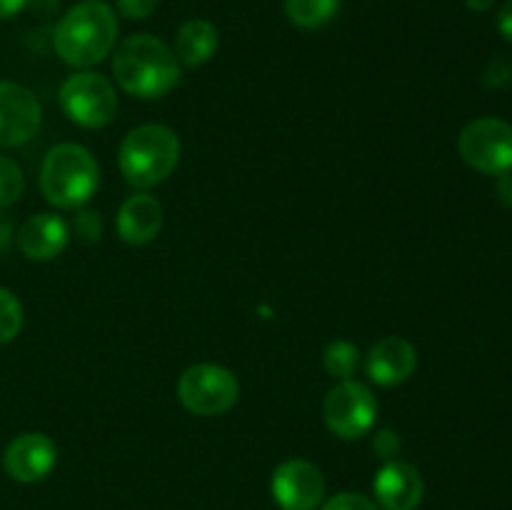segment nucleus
<instances>
[{"label": "nucleus", "mask_w": 512, "mask_h": 510, "mask_svg": "<svg viewBox=\"0 0 512 510\" xmlns=\"http://www.w3.org/2000/svg\"><path fill=\"white\" fill-rule=\"evenodd\" d=\"M100 185V168L88 148L60 143L48 150L40 165V190L55 208L78 210L88 203Z\"/></svg>", "instance_id": "20e7f679"}, {"label": "nucleus", "mask_w": 512, "mask_h": 510, "mask_svg": "<svg viewBox=\"0 0 512 510\" xmlns=\"http://www.w3.org/2000/svg\"><path fill=\"white\" fill-rule=\"evenodd\" d=\"M495 193H498V200L505 205V208H512V170L508 173L498 175V185H495Z\"/></svg>", "instance_id": "a878e982"}, {"label": "nucleus", "mask_w": 512, "mask_h": 510, "mask_svg": "<svg viewBox=\"0 0 512 510\" xmlns=\"http://www.w3.org/2000/svg\"><path fill=\"white\" fill-rule=\"evenodd\" d=\"M320 510H380L375 505V500L365 498L360 493H338L330 500H325V505H320Z\"/></svg>", "instance_id": "4be33fe9"}, {"label": "nucleus", "mask_w": 512, "mask_h": 510, "mask_svg": "<svg viewBox=\"0 0 512 510\" xmlns=\"http://www.w3.org/2000/svg\"><path fill=\"white\" fill-rule=\"evenodd\" d=\"M115 83L140 100H158L168 95L183 78V65L165 40L150 33H135L115 48Z\"/></svg>", "instance_id": "f257e3e1"}, {"label": "nucleus", "mask_w": 512, "mask_h": 510, "mask_svg": "<svg viewBox=\"0 0 512 510\" xmlns=\"http://www.w3.org/2000/svg\"><path fill=\"white\" fill-rule=\"evenodd\" d=\"M165 223L163 205L155 195L138 193L130 195L118 210V218H115V228L123 243L128 245H148L153 243L160 235Z\"/></svg>", "instance_id": "4468645a"}, {"label": "nucleus", "mask_w": 512, "mask_h": 510, "mask_svg": "<svg viewBox=\"0 0 512 510\" xmlns=\"http://www.w3.org/2000/svg\"><path fill=\"white\" fill-rule=\"evenodd\" d=\"M28 3L30 0H0V20L18 15Z\"/></svg>", "instance_id": "c85d7f7f"}, {"label": "nucleus", "mask_w": 512, "mask_h": 510, "mask_svg": "<svg viewBox=\"0 0 512 510\" xmlns=\"http://www.w3.org/2000/svg\"><path fill=\"white\" fill-rule=\"evenodd\" d=\"M25 190V178L23 170L15 160L0 155V208H8V205L18 203L23 198Z\"/></svg>", "instance_id": "aec40b11"}, {"label": "nucleus", "mask_w": 512, "mask_h": 510, "mask_svg": "<svg viewBox=\"0 0 512 510\" xmlns=\"http://www.w3.org/2000/svg\"><path fill=\"white\" fill-rule=\"evenodd\" d=\"M458 153L483 175L512 170V125L500 118H478L460 130Z\"/></svg>", "instance_id": "6e6552de"}, {"label": "nucleus", "mask_w": 512, "mask_h": 510, "mask_svg": "<svg viewBox=\"0 0 512 510\" xmlns=\"http://www.w3.org/2000/svg\"><path fill=\"white\" fill-rule=\"evenodd\" d=\"M218 28L205 18H190L180 25L175 35V58L185 68H200L218 50Z\"/></svg>", "instance_id": "dca6fc26"}, {"label": "nucleus", "mask_w": 512, "mask_h": 510, "mask_svg": "<svg viewBox=\"0 0 512 510\" xmlns=\"http://www.w3.org/2000/svg\"><path fill=\"white\" fill-rule=\"evenodd\" d=\"M43 108L30 88L0 80V148L28 143L40 128Z\"/></svg>", "instance_id": "9d476101"}, {"label": "nucleus", "mask_w": 512, "mask_h": 510, "mask_svg": "<svg viewBox=\"0 0 512 510\" xmlns=\"http://www.w3.org/2000/svg\"><path fill=\"white\" fill-rule=\"evenodd\" d=\"M323 365L325 370H328V375H333V378L350 380L360 365L358 345L350 343V340H333V343H328V348H325Z\"/></svg>", "instance_id": "a211bd4d"}, {"label": "nucleus", "mask_w": 512, "mask_h": 510, "mask_svg": "<svg viewBox=\"0 0 512 510\" xmlns=\"http://www.w3.org/2000/svg\"><path fill=\"white\" fill-rule=\"evenodd\" d=\"M180 163V138L173 128L160 123H145L130 130L118 150V165L123 178L133 188H153L173 175Z\"/></svg>", "instance_id": "7ed1b4c3"}, {"label": "nucleus", "mask_w": 512, "mask_h": 510, "mask_svg": "<svg viewBox=\"0 0 512 510\" xmlns=\"http://www.w3.org/2000/svg\"><path fill=\"white\" fill-rule=\"evenodd\" d=\"M60 108L80 128H105L118 113V95L105 75L93 70H80L65 78L60 85Z\"/></svg>", "instance_id": "423d86ee"}, {"label": "nucleus", "mask_w": 512, "mask_h": 510, "mask_svg": "<svg viewBox=\"0 0 512 510\" xmlns=\"http://www.w3.org/2000/svg\"><path fill=\"white\" fill-rule=\"evenodd\" d=\"M495 0H465V5H468V10H473V13H485V10L493 8Z\"/></svg>", "instance_id": "c756f323"}, {"label": "nucleus", "mask_w": 512, "mask_h": 510, "mask_svg": "<svg viewBox=\"0 0 512 510\" xmlns=\"http://www.w3.org/2000/svg\"><path fill=\"white\" fill-rule=\"evenodd\" d=\"M240 383L228 368L215 363H198L183 370L178 380V400L188 413L200 418L223 415L238 403Z\"/></svg>", "instance_id": "39448f33"}, {"label": "nucleus", "mask_w": 512, "mask_h": 510, "mask_svg": "<svg viewBox=\"0 0 512 510\" xmlns=\"http://www.w3.org/2000/svg\"><path fill=\"white\" fill-rule=\"evenodd\" d=\"M400 448H403V443H400V435L395 430H380V433H375L373 450L383 460H388V463L390 460H398Z\"/></svg>", "instance_id": "5701e85b"}, {"label": "nucleus", "mask_w": 512, "mask_h": 510, "mask_svg": "<svg viewBox=\"0 0 512 510\" xmlns=\"http://www.w3.org/2000/svg\"><path fill=\"white\" fill-rule=\"evenodd\" d=\"M323 418L330 433L340 440H358L368 435L378 420V398L360 380H340L325 395Z\"/></svg>", "instance_id": "0eeeda50"}, {"label": "nucleus", "mask_w": 512, "mask_h": 510, "mask_svg": "<svg viewBox=\"0 0 512 510\" xmlns=\"http://www.w3.org/2000/svg\"><path fill=\"white\" fill-rule=\"evenodd\" d=\"M68 238V223L55 213L33 215L20 225L18 235H15L20 253L28 260H38V263L58 258L68 245Z\"/></svg>", "instance_id": "2eb2a0df"}, {"label": "nucleus", "mask_w": 512, "mask_h": 510, "mask_svg": "<svg viewBox=\"0 0 512 510\" xmlns=\"http://www.w3.org/2000/svg\"><path fill=\"white\" fill-rule=\"evenodd\" d=\"M13 223H10L8 215L0 210V255L8 253L10 245H13Z\"/></svg>", "instance_id": "cd10ccee"}, {"label": "nucleus", "mask_w": 512, "mask_h": 510, "mask_svg": "<svg viewBox=\"0 0 512 510\" xmlns=\"http://www.w3.org/2000/svg\"><path fill=\"white\" fill-rule=\"evenodd\" d=\"M270 493L280 510H315L323 505L325 478L310 460H285L273 470Z\"/></svg>", "instance_id": "1a4fd4ad"}, {"label": "nucleus", "mask_w": 512, "mask_h": 510, "mask_svg": "<svg viewBox=\"0 0 512 510\" xmlns=\"http://www.w3.org/2000/svg\"><path fill=\"white\" fill-rule=\"evenodd\" d=\"M58 463V448L43 433H20L3 453V468L18 483H38L48 478Z\"/></svg>", "instance_id": "9b49d317"}, {"label": "nucleus", "mask_w": 512, "mask_h": 510, "mask_svg": "<svg viewBox=\"0 0 512 510\" xmlns=\"http://www.w3.org/2000/svg\"><path fill=\"white\" fill-rule=\"evenodd\" d=\"M160 0H115L118 13L128 20H145L155 13Z\"/></svg>", "instance_id": "b1692460"}, {"label": "nucleus", "mask_w": 512, "mask_h": 510, "mask_svg": "<svg viewBox=\"0 0 512 510\" xmlns=\"http://www.w3.org/2000/svg\"><path fill=\"white\" fill-rule=\"evenodd\" d=\"M375 500L383 510H415L423 503L425 483L418 468L403 460H390L373 480Z\"/></svg>", "instance_id": "ddd939ff"}, {"label": "nucleus", "mask_w": 512, "mask_h": 510, "mask_svg": "<svg viewBox=\"0 0 512 510\" xmlns=\"http://www.w3.org/2000/svg\"><path fill=\"white\" fill-rule=\"evenodd\" d=\"M73 233L80 243H98L103 235V218L98 210H78L73 218Z\"/></svg>", "instance_id": "412c9836"}, {"label": "nucleus", "mask_w": 512, "mask_h": 510, "mask_svg": "<svg viewBox=\"0 0 512 510\" xmlns=\"http://www.w3.org/2000/svg\"><path fill=\"white\" fill-rule=\"evenodd\" d=\"M118 18L105 0H80L55 23V55L70 68L88 70L115 50Z\"/></svg>", "instance_id": "f03ea898"}, {"label": "nucleus", "mask_w": 512, "mask_h": 510, "mask_svg": "<svg viewBox=\"0 0 512 510\" xmlns=\"http://www.w3.org/2000/svg\"><path fill=\"white\" fill-rule=\"evenodd\" d=\"M498 30L505 40L512 43V0H505L503 8L498 10Z\"/></svg>", "instance_id": "bb28decb"}, {"label": "nucleus", "mask_w": 512, "mask_h": 510, "mask_svg": "<svg viewBox=\"0 0 512 510\" xmlns=\"http://www.w3.org/2000/svg\"><path fill=\"white\" fill-rule=\"evenodd\" d=\"M20 328H23V305L8 288H0V345L18 338Z\"/></svg>", "instance_id": "6ab92c4d"}, {"label": "nucleus", "mask_w": 512, "mask_h": 510, "mask_svg": "<svg viewBox=\"0 0 512 510\" xmlns=\"http://www.w3.org/2000/svg\"><path fill=\"white\" fill-rule=\"evenodd\" d=\"M343 0H285V15L300 30L325 28L340 13Z\"/></svg>", "instance_id": "f3484780"}, {"label": "nucleus", "mask_w": 512, "mask_h": 510, "mask_svg": "<svg viewBox=\"0 0 512 510\" xmlns=\"http://www.w3.org/2000/svg\"><path fill=\"white\" fill-rule=\"evenodd\" d=\"M418 368V350L400 335H388L370 348L365 358V373L375 385L393 388L405 383Z\"/></svg>", "instance_id": "f8f14e48"}, {"label": "nucleus", "mask_w": 512, "mask_h": 510, "mask_svg": "<svg viewBox=\"0 0 512 510\" xmlns=\"http://www.w3.org/2000/svg\"><path fill=\"white\" fill-rule=\"evenodd\" d=\"M483 80L490 85V88H505V85H510L512 83V60H508V58L493 60V63L488 65V70H485Z\"/></svg>", "instance_id": "393cba45"}]
</instances>
